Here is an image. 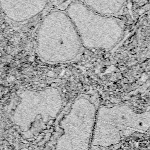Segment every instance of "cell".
<instances>
[{
    "label": "cell",
    "mask_w": 150,
    "mask_h": 150,
    "mask_svg": "<svg viewBox=\"0 0 150 150\" xmlns=\"http://www.w3.org/2000/svg\"><path fill=\"white\" fill-rule=\"evenodd\" d=\"M49 2V0H0V6L7 18L20 22L38 15L45 9Z\"/></svg>",
    "instance_id": "obj_1"
},
{
    "label": "cell",
    "mask_w": 150,
    "mask_h": 150,
    "mask_svg": "<svg viewBox=\"0 0 150 150\" xmlns=\"http://www.w3.org/2000/svg\"><path fill=\"white\" fill-rule=\"evenodd\" d=\"M81 2L97 13L112 16L122 10L126 0H82Z\"/></svg>",
    "instance_id": "obj_2"
},
{
    "label": "cell",
    "mask_w": 150,
    "mask_h": 150,
    "mask_svg": "<svg viewBox=\"0 0 150 150\" xmlns=\"http://www.w3.org/2000/svg\"><path fill=\"white\" fill-rule=\"evenodd\" d=\"M49 2H51L53 4H54L55 5H59V4L63 2L66 0H49Z\"/></svg>",
    "instance_id": "obj_3"
}]
</instances>
